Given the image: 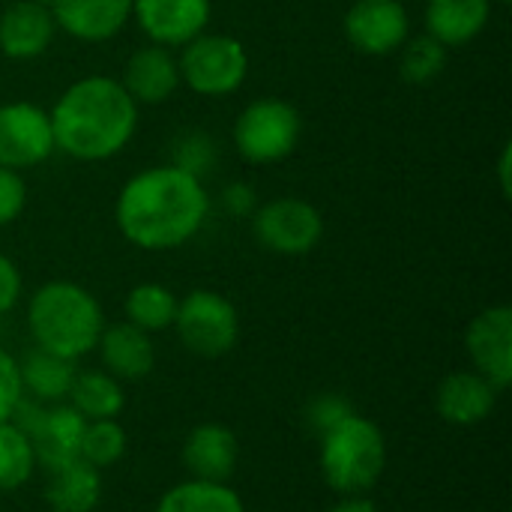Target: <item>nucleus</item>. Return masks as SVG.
Listing matches in <instances>:
<instances>
[{
	"label": "nucleus",
	"instance_id": "1",
	"mask_svg": "<svg viewBox=\"0 0 512 512\" xmlns=\"http://www.w3.org/2000/svg\"><path fill=\"white\" fill-rule=\"evenodd\" d=\"M210 216V195L201 177L165 162L132 174L114 201L120 237L141 252L186 246Z\"/></svg>",
	"mask_w": 512,
	"mask_h": 512
},
{
	"label": "nucleus",
	"instance_id": "2",
	"mask_svg": "<svg viewBox=\"0 0 512 512\" xmlns=\"http://www.w3.org/2000/svg\"><path fill=\"white\" fill-rule=\"evenodd\" d=\"M54 147L78 162H105L129 147L138 129V105L111 75L72 81L48 111Z\"/></svg>",
	"mask_w": 512,
	"mask_h": 512
},
{
	"label": "nucleus",
	"instance_id": "3",
	"mask_svg": "<svg viewBox=\"0 0 512 512\" xmlns=\"http://www.w3.org/2000/svg\"><path fill=\"white\" fill-rule=\"evenodd\" d=\"M27 330L39 351L75 363L96 351L105 330V312L84 285L51 279L27 300Z\"/></svg>",
	"mask_w": 512,
	"mask_h": 512
},
{
	"label": "nucleus",
	"instance_id": "4",
	"mask_svg": "<svg viewBox=\"0 0 512 512\" xmlns=\"http://www.w3.org/2000/svg\"><path fill=\"white\" fill-rule=\"evenodd\" d=\"M387 456L384 429L357 411L318 438L321 477L339 498L369 495L384 477Z\"/></svg>",
	"mask_w": 512,
	"mask_h": 512
},
{
	"label": "nucleus",
	"instance_id": "5",
	"mask_svg": "<svg viewBox=\"0 0 512 512\" xmlns=\"http://www.w3.org/2000/svg\"><path fill=\"white\" fill-rule=\"evenodd\" d=\"M303 135V117L297 105L279 96L252 99L234 120L231 141L243 162L273 165L288 159Z\"/></svg>",
	"mask_w": 512,
	"mask_h": 512
},
{
	"label": "nucleus",
	"instance_id": "6",
	"mask_svg": "<svg viewBox=\"0 0 512 512\" xmlns=\"http://www.w3.org/2000/svg\"><path fill=\"white\" fill-rule=\"evenodd\" d=\"M180 84L204 99L237 93L249 78V51L231 33H201L180 48Z\"/></svg>",
	"mask_w": 512,
	"mask_h": 512
},
{
	"label": "nucleus",
	"instance_id": "7",
	"mask_svg": "<svg viewBox=\"0 0 512 512\" xmlns=\"http://www.w3.org/2000/svg\"><path fill=\"white\" fill-rule=\"evenodd\" d=\"M171 327L177 330L180 345L201 360H219L231 354L240 339L237 306L213 288H195L180 297Z\"/></svg>",
	"mask_w": 512,
	"mask_h": 512
},
{
	"label": "nucleus",
	"instance_id": "8",
	"mask_svg": "<svg viewBox=\"0 0 512 512\" xmlns=\"http://www.w3.org/2000/svg\"><path fill=\"white\" fill-rule=\"evenodd\" d=\"M252 231L267 252L297 258V255H309L321 243L324 216L315 204L294 195H282L255 207Z\"/></svg>",
	"mask_w": 512,
	"mask_h": 512
},
{
	"label": "nucleus",
	"instance_id": "9",
	"mask_svg": "<svg viewBox=\"0 0 512 512\" xmlns=\"http://www.w3.org/2000/svg\"><path fill=\"white\" fill-rule=\"evenodd\" d=\"M12 423H18L30 438L42 471L81 459V438L87 420L69 402L39 405L33 399H21V405L12 414Z\"/></svg>",
	"mask_w": 512,
	"mask_h": 512
},
{
	"label": "nucleus",
	"instance_id": "10",
	"mask_svg": "<svg viewBox=\"0 0 512 512\" xmlns=\"http://www.w3.org/2000/svg\"><path fill=\"white\" fill-rule=\"evenodd\" d=\"M54 129L45 108L33 102H3L0 105V165L12 171H27L54 156Z\"/></svg>",
	"mask_w": 512,
	"mask_h": 512
},
{
	"label": "nucleus",
	"instance_id": "11",
	"mask_svg": "<svg viewBox=\"0 0 512 512\" xmlns=\"http://www.w3.org/2000/svg\"><path fill=\"white\" fill-rule=\"evenodd\" d=\"M345 39L366 57H390L411 36V15L402 0H354L342 18Z\"/></svg>",
	"mask_w": 512,
	"mask_h": 512
},
{
	"label": "nucleus",
	"instance_id": "12",
	"mask_svg": "<svg viewBox=\"0 0 512 512\" xmlns=\"http://www.w3.org/2000/svg\"><path fill=\"white\" fill-rule=\"evenodd\" d=\"M471 369L492 381L501 393L512 384V309L507 303L477 312L465 330Z\"/></svg>",
	"mask_w": 512,
	"mask_h": 512
},
{
	"label": "nucleus",
	"instance_id": "13",
	"mask_svg": "<svg viewBox=\"0 0 512 512\" xmlns=\"http://www.w3.org/2000/svg\"><path fill=\"white\" fill-rule=\"evenodd\" d=\"M213 0H132V18L153 45L183 48L210 24Z\"/></svg>",
	"mask_w": 512,
	"mask_h": 512
},
{
	"label": "nucleus",
	"instance_id": "14",
	"mask_svg": "<svg viewBox=\"0 0 512 512\" xmlns=\"http://www.w3.org/2000/svg\"><path fill=\"white\" fill-rule=\"evenodd\" d=\"M501 390L474 369L450 372L435 390V411L456 429H474L486 423L498 408Z\"/></svg>",
	"mask_w": 512,
	"mask_h": 512
},
{
	"label": "nucleus",
	"instance_id": "15",
	"mask_svg": "<svg viewBox=\"0 0 512 512\" xmlns=\"http://www.w3.org/2000/svg\"><path fill=\"white\" fill-rule=\"evenodd\" d=\"M120 84L126 93L135 99V105H162L168 102L177 87H180V69H177V54L165 45H141L135 48L126 63Z\"/></svg>",
	"mask_w": 512,
	"mask_h": 512
},
{
	"label": "nucleus",
	"instance_id": "16",
	"mask_svg": "<svg viewBox=\"0 0 512 512\" xmlns=\"http://www.w3.org/2000/svg\"><path fill=\"white\" fill-rule=\"evenodd\" d=\"M57 24L42 0H15L0 12V54L9 60L42 57L54 42Z\"/></svg>",
	"mask_w": 512,
	"mask_h": 512
},
{
	"label": "nucleus",
	"instance_id": "17",
	"mask_svg": "<svg viewBox=\"0 0 512 512\" xmlns=\"http://www.w3.org/2000/svg\"><path fill=\"white\" fill-rule=\"evenodd\" d=\"M180 459L189 477L228 483L240 462V441L222 423H198L195 429H189Z\"/></svg>",
	"mask_w": 512,
	"mask_h": 512
},
{
	"label": "nucleus",
	"instance_id": "18",
	"mask_svg": "<svg viewBox=\"0 0 512 512\" xmlns=\"http://www.w3.org/2000/svg\"><path fill=\"white\" fill-rule=\"evenodd\" d=\"M57 30L78 42H108L132 21V0H51Z\"/></svg>",
	"mask_w": 512,
	"mask_h": 512
},
{
	"label": "nucleus",
	"instance_id": "19",
	"mask_svg": "<svg viewBox=\"0 0 512 512\" xmlns=\"http://www.w3.org/2000/svg\"><path fill=\"white\" fill-rule=\"evenodd\" d=\"M96 354L102 360V369L114 375L120 384H135L144 381L156 369V345L153 336L132 327L129 321L120 324H105Z\"/></svg>",
	"mask_w": 512,
	"mask_h": 512
},
{
	"label": "nucleus",
	"instance_id": "20",
	"mask_svg": "<svg viewBox=\"0 0 512 512\" xmlns=\"http://www.w3.org/2000/svg\"><path fill=\"white\" fill-rule=\"evenodd\" d=\"M492 18V0H429L423 12L426 33L447 51L474 42Z\"/></svg>",
	"mask_w": 512,
	"mask_h": 512
},
{
	"label": "nucleus",
	"instance_id": "21",
	"mask_svg": "<svg viewBox=\"0 0 512 512\" xmlns=\"http://www.w3.org/2000/svg\"><path fill=\"white\" fill-rule=\"evenodd\" d=\"M42 498L51 512H96L102 504V471L84 459L48 468Z\"/></svg>",
	"mask_w": 512,
	"mask_h": 512
},
{
	"label": "nucleus",
	"instance_id": "22",
	"mask_svg": "<svg viewBox=\"0 0 512 512\" xmlns=\"http://www.w3.org/2000/svg\"><path fill=\"white\" fill-rule=\"evenodd\" d=\"M75 363L63 360L57 354L33 348L27 357L18 360V375H21V390L24 399H33L39 405H57L66 402L69 387L75 381Z\"/></svg>",
	"mask_w": 512,
	"mask_h": 512
},
{
	"label": "nucleus",
	"instance_id": "23",
	"mask_svg": "<svg viewBox=\"0 0 512 512\" xmlns=\"http://www.w3.org/2000/svg\"><path fill=\"white\" fill-rule=\"evenodd\" d=\"M66 402L84 420H117L126 408V390L105 369H84L75 372Z\"/></svg>",
	"mask_w": 512,
	"mask_h": 512
},
{
	"label": "nucleus",
	"instance_id": "24",
	"mask_svg": "<svg viewBox=\"0 0 512 512\" xmlns=\"http://www.w3.org/2000/svg\"><path fill=\"white\" fill-rule=\"evenodd\" d=\"M153 512H246V504L228 483L186 477L162 492Z\"/></svg>",
	"mask_w": 512,
	"mask_h": 512
},
{
	"label": "nucleus",
	"instance_id": "25",
	"mask_svg": "<svg viewBox=\"0 0 512 512\" xmlns=\"http://www.w3.org/2000/svg\"><path fill=\"white\" fill-rule=\"evenodd\" d=\"M177 303L180 297L162 285V282H141L135 285L126 300H123V315L132 327L156 336V333H165L171 330L174 324V315H177Z\"/></svg>",
	"mask_w": 512,
	"mask_h": 512
},
{
	"label": "nucleus",
	"instance_id": "26",
	"mask_svg": "<svg viewBox=\"0 0 512 512\" xmlns=\"http://www.w3.org/2000/svg\"><path fill=\"white\" fill-rule=\"evenodd\" d=\"M36 450L24 429L12 420L0 423V492L12 495L24 489L36 474Z\"/></svg>",
	"mask_w": 512,
	"mask_h": 512
},
{
	"label": "nucleus",
	"instance_id": "27",
	"mask_svg": "<svg viewBox=\"0 0 512 512\" xmlns=\"http://www.w3.org/2000/svg\"><path fill=\"white\" fill-rule=\"evenodd\" d=\"M396 54H399V75L408 84H429L447 66V48L438 39H432L429 33L408 36Z\"/></svg>",
	"mask_w": 512,
	"mask_h": 512
},
{
	"label": "nucleus",
	"instance_id": "28",
	"mask_svg": "<svg viewBox=\"0 0 512 512\" xmlns=\"http://www.w3.org/2000/svg\"><path fill=\"white\" fill-rule=\"evenodd\" d=\"M129 450V435L117 420H87L81 438V459L96 471L114 468Z\"/></svg>",
	"mask_w": 512,
	"mask_h": 512
},
{
	"label": "nucleus",
	"instance_id": "29",
	"mask_svg": "<svg viewBox=\"0 0 512 512\" xmlns=\"http://www.w3.org/2000/svg\"><path fill=\"white\" fill-rule=\"evenodd\" d=\"M171 165L195 174V177H204L213 165H216V141L207 135V132H183L177 141H174V159Z\"/></svg>",
	"mask_w": 512,
	"mask_h": 512
},
{
	"label": "nucleus",
	"instance_id": "30",
	"mask_svg": "<svg viewBox=\"0 0 512 512\" xmlns=\"http://www.w3.org/2000/svg\"><path fill=\"white\" fill-rule=\"evenodd\" d=\"M354 414V405L345 393H318L309 405H306V426L315 438H321L324 432H330L333 426H339L345 417Z\"/></svg>",
	"mask_w": 512,
	"mask_h": 512
},
{
	"label": "nucleus",
	"instance_id": "31",
	"mask_svg": "<svg viewBox=\"0 0 512 512\" xmlns=\"http://www.w3.org/2000/svg\"><path fill=\"white\" fill-rule=\"evenodd\" d=\"M27 207V183L21 171L0 165V228L12 225Z\"/></svg>",
	"mask_w": 512,
	"mask_h": 512
},
{
	"label": "nucleus",
	"instance_id": "32",
	"mask_svg": "<svg viewBox=\"0 0 512 512\" xmlns=\"http://www.w3.org/2000/svg\"><path fill=\"white\" fill-rule=\"evenodd\" d=\"M21 399H24V390H21L18 360L0 345V423L12 420Z\"/></svg>",
	"mask_w": 512,
	"mask_h": 512
},
{
	"label": "nucleus",
	"instance_id": "33",
	"mask_svg": "<svg viewBox=\"0 0 512 512\" xmlns=\"http://www.w3.org/2000/svg\"><path fill=\"white\" fill-rule=\"evenodd\" d=\"M21 291H24V279H21L18 264L9 255L0 252V318L9 315L18 306Z\"/></svg>",
	"mask_w": 512,
	"mask_h": 512
},
{
	"label": "nucleus",
	"instance_id": "34",
	"mask_svg": "<svg viewBox=\"0 0 512 512\" xmlns=\"http://www.w3.org/2000/svg\"><path fill=\"white\" fill-rule=\"evenodd\" d=\"M222 207H225L234 219L252 216L255 207H258L255 189H252L249 183H231V186H225V192H222Z\"/></svg>",
	"mask_w": 512,
	"mask_h": 512
},
{
	"label": "nucleus",
	"instance_id": "35",
	"mask_svg": "<svg viewBox=\"0 0 512 512\" xmlns=\"http://www.w3.org/2000/svg\"><path fill=\"white\" fill-rule=\"evenodd\" d=\"M495 174H498V189H501V195L510 201V195H512V144L510 141L501 147V156H498Z\"/></svg>",
	"mask_w": 512,
	"mask_h": 512
},
{
	"label": "nucleus",
	"instance_id": "36",
	"mask_svg": "<svg viewBox=\"0 0 512 512\" xmlns=\"http://www.w3.org/2000/svg\"><path fill=\"white\" fill-rule=\"evenodd\" d=\"M330 512H381L378 510V504L369 498V495H345V498H339Z\"/></svg>",
	"mask_w": 512,
	"mask_h": 512
},
{
	"label": "nucleus",
	"instance_id": "37",
	"mask_svg": "<svg viewBox=\"0 0 512 512\" xmlns=\"http://www.w3.org/2000/svg\"><path fill=\"white\" fill-rule=\"evenodd\" d=\"M495 3H501V6H510L512 0H495Z\"/></svg>",
	"mask_w": 512,
	"mask_h": 512
}]
</instances>
